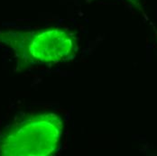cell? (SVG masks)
Instances as JSON below:
<instances>
[{
  "mask_svg": "<svg viewBox=\"0 0 157 156\" xmlns=\"http://www.w3.org/2000/svg\"><path fill=\"white\" fill-rule=\"evenodd\" d=\"M63 124L53 113L33 116L0 136V155L46 156L60 146Z\"/></svg>",
  "mask_w": 157,
  "mask_h": 156,
  "instance_id": "obj_1",
  "label": "cell"
},
{
  "mask_svg": "<svg viewBox=\"0 0 157 156\" xmlns=\"http://www.w3.org/2000/svg\"><path fill=\"white\" fill-rule=\"evenodd\" d=\"M0 42L12 47L29 64L62 63L71 59L77 50L76 38L62 29L0 32Z\"/></svg>",
  "mask_w": 157,
  "mask_h": 156,
  "instance_id": "obj_2",
  "label": "cell"
},
{
  "mask_svg": "<svg viewBox=\"0 0 157 156\" xmlns=\"http://www.w3.org/2000/svg\"><path fill=\"white\" fill-rule=\"evenodd\" d=\"M129 1H131V2H134V3H136V0H129Z\"/></svg>",
  "mask_w": 157,
  "mask_h": 156,
  "instance_id": "obj_3",
  "label": "cell"
}]
</instances>
